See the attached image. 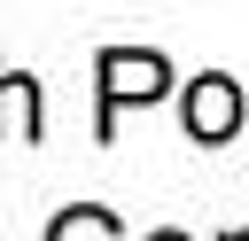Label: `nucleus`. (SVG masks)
Here are the masks:
<instances>
[{
	"mask_svg": "<svg viewBox=\"0 0 249 241\" xmlns=\"http://www.w3.org/2000/svg\"><path fill=\"white\" fill-rule=\"evenodd\" d=\"M226 241H249V233H226Z\"/></svg>",
	"mask_w": 249,
	"mask_h": 241,
	"instance_id": "6",
	"label": "nucleus"
},
{
	"mask_svg": "<svg viewBox=\"0 0 249 241\" xmlns=\"http://www.w3.org/2000/svg\"><path fill=\"white\" fill-rule=\"evenodd\" d=\"M148 241H187V233H148Z\"/></svg>",
	"mask_w": 249,
	"mask_h": 241,
	"instance_id": "5",
	"label": "nucleus"
},
{
	"mask_svg": "<svg viewBox=\"0 0 249 241\" xmlns=\"http://www.w3.org/2000/svg\"><path fill=\"white\" fill-rule=\"evenodd\" d=\"M47 241H124V225H117V210L78 202V210H62V218L47 225Z\"/></svg>",
	"mask_w": 249,
	"mask_h": 241,
	"instance_id": "4",
	"label": "nucleus"
},
{
	"mask_svg": "<svg viewBox=\"0 0 249 241\" xmlns=\"http://www.w3.org/2000/svg\"><path fill=\"white\" fill-rule=\"evenodd\" d=\"M0 132H16V140H39V132H47V117H39V78L0 70Z\"/></svg>",
	"mask_w": 249,
	"mask_h": 241,
	"instance_id": "3",
	"label": "nucleus"
},
{
	"mask_svg": "<svg viewBox=\"0 0 249 241\" xmlns=\"http://www.w3.org/2000/svg\"><path fill=\"white\" fill-rule=\"evenodd\" d=\"M241 117H249V101H241V86H233L226 70H202V78L187 86V109H179L187 140L218 148V140H233V132H241Z\"/></svg>",
	"mask_w": 249,
	"mask_h": 241,
	"instance_id": "2",
	"label": "nucleus"
},
{
	"mask_svg": "<svg viewBox=\"0 0 249 241\" xmlns=\"http://www.w3.org/2000/svg\"><path fill=\"white\" fill-rule=\"evenodd\" d=\"M93 78H101V140L117 124V109H140V101H163L171 93V62L148 54V47H101L93 54Z\"/></svg>",
	"mask_w": 249,
	"mask_h": 241,
	"instance_id": "1",
	"label": "nucleus"
}]
</instances>
